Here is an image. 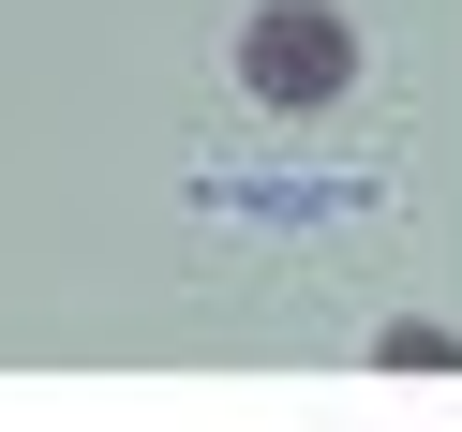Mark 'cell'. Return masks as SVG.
<instances>
[{"mask_svg": "<svg viewBox=\"0 0 462 432\" xmlns=\"http://www.w3.org/2000/svg\"><path fill=\"white\" fill-rule=\"evenodd\" d=\"M239 90L283 105V120L343 105V90H358V15H343V0H254V15H239Z\"/></svg>", "mask_w": 462, "mask_h": 432, "instance_id": "1", "label": "cell"}]
</instances>
